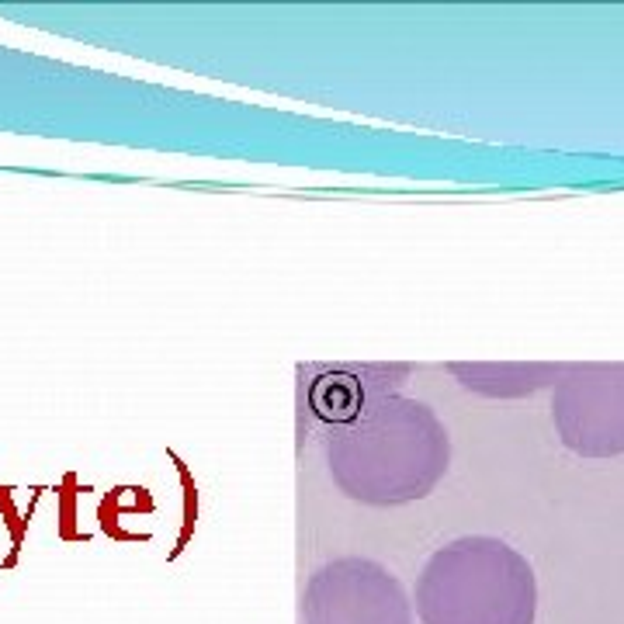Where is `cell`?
<instances>
[{
  "mask_svg": "<svg viewBox=\"0 0 624 624\" xmlns=\"http://www.w3.org/2000/svg\"><path fill=\"white\" fill-rule=\"evenodd\" d=\"M448 430L423 403L403 396L378 399L351 430L330 444V472L351 500H423L448 472Z\"/></svg>",
  "mask_w": 624,
  "mask_h": 624,
  "instance_id": "1",
  "label": "cell"
},
{
  "mask_svg": "<svg viewBox=\"0 0 624 624\" xmlns=\"http://www.w3.org/2000/svg\"><path fill=\"white\" fill-rule=\"evenodd\" d=\"M416 614L423 624H534V569L500 538H458L423 566Z\"/></svg>",
  "mask_w": 624,
  "mask_h": 624,
  "instance_id": "2",
  "label": "cell"
},
{
  "mask_svg": "<svg viewBox=\"0 0 624 624\" xmlns=\"http://www.w3.org/2000/svg\"><path fill=\"white\" fill-rule=\"evenodd\" d=\"M562 444L583 458L624 455V364H569L552 392Z\"/></svg>",
  "mask_w": 624,
  "mask_h": 624,
  "instance_id": "3",
  "label": "cell"
},
{
  "mask_svg": "<svg viewBox=\"0 0 624 624\" xmlns=\"http://www.w3.org/2000/svg\"><path fill=\"white\" fill-rule=\"evenodd\" d=\"M306 624H413L403 583L371 559H337L312 572L302 593Z\"/></svg>",
  "mask_w": 624,
  "mask_h": 624,
  "instance_id": "4",
  "label": "cell"
},
{
  "mask_svg": "<svg viewBox=\"0 0 624 624\" xmlns=\"http://www.w3.org/2000/svg\"><path fill=\"white\" fill-rule=\"evenodd\" d=\"M455 375L465 378L468 389L486 392V396H527L541 385L555 382L562 368L552 364H455Z\"/></svg>",
  "mask_w": 624,
  "mask_h": 624,
  "instance_id": "5",
  "label": "cell"
}]
</instances>
